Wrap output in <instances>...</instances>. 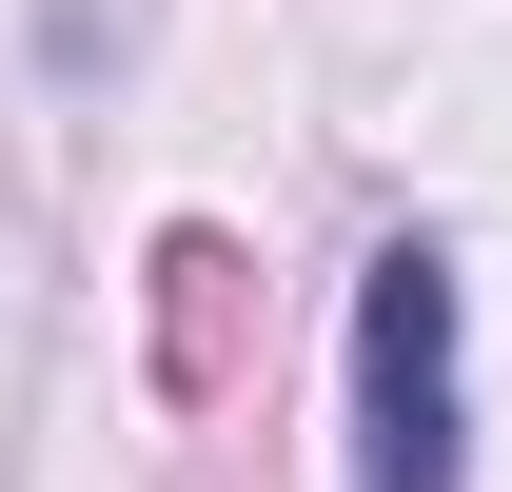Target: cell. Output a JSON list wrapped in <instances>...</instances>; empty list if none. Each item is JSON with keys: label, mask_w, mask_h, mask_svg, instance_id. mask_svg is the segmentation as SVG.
I'll return each instance as SVG.
<instances>
[{"label": "cell", "mask_w": 512, "mask_h": 492, "mask_svg": "<svg viewBox=\"0 0 512 492\" xmlns=\"http://www.w3.org/2000/svg\"><path fill=\"white\" fill-rule=\"evenodd\" d=\"M355 492H473V296L434 237L355 276Z\"/></svg>", "instance_id": "1"}]
</instances>
